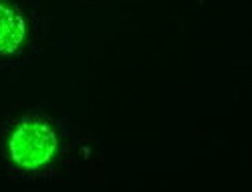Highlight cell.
Returning <instances> with one entry per match:
<instances>
[{
    "label": "cell",
    "instance_id": "2",
    "mask_svg": "<svg viewBox=\"0 0 252 192\" xmlns=\"http://www.w3.org/2000/svg\"><path fill=\"white\" fill-rule=\"evenodd\" d=\"M27 35L25 18L6 0H0V55H12Z\"/></svg>",
    "mask_w": 252,
    "mask_h": 192
},
{
    "label": "cell",
    "instance_id": "1",
    "mask_svg": "<svg viewBox=\"0 0 252 192\" xmlns=\"http://www.w3.org/2000/svg\"><path fill=\"white\" fill-rule=\"evenodd\" d=\"M10 158L23 170L43 168L57 150V138L51 127L40 119H25L10 138Z\"/></svg>",
    "mask_w": 252,
    "mask_h": 192
}]
</instances>
